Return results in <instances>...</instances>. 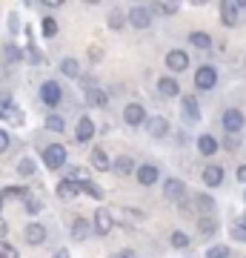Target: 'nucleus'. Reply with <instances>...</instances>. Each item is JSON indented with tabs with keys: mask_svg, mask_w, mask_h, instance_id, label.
<instances>
[{
	"mask_svg": "<svg viewBox=\"0 0 246 258\" xmlns=\"http://www.w3.org/2000/svg\"><path fill=\"white\" fill-rule=\"evenodd\" d=\"M43 164L55 172V169H63L66 166V149L60 144H52V147L43 149Z\"/></svg>",
	"mask_w": 246,
	"mask_h": 258,
	"instance_id": "obj_1",
	"label": "nucleus"
},
{
	"mask_svg": "<svg viewBox=\"0 0 246 258\" xmlns=\"http://www.w3.org/2000/svg\"><path fill=\"white\" fill-rule=\"evenodd\" d=\"M112 227H115V218H112V212L101 207V210L95 212V218H92V230L98 232V235H109Z\"/></svg>",
	"mask_w": 246,
	"mask_h": 258,
	"instance_id": "obj_2",
	"label": "nucleus"
},
{
	"mask_svg": "<svg viewBox=\"0 0 246 258\" xmlns=\"http://www.w3.org/2000/svg\"><path fill=\"white\" fill-rule=\"evenodd\" d=\"M40 101H43L46 106H57V103L63 101V89H60L55 81H46L43 86H40Z\"/></svg>",
	"mask_w": 246,
	"mask_h": 258,
	"instance_id": "obj_3",
	"label": "nucleus"
},
{
	"mask_svg": "<svg viewBox=\"0 0 246 258\" xmlns=\"http://www.w3.org/2000/svg\"><path fill=\"white\" fill-rule=\"evenodd\" d=\"M220 123H223V129H226L229 135H235V132L243 129V112L240 109H226L223 118H220Z\"/></svg>",
	"mask_w": 246,
	"mask_h": 258,
	"instance_id": "obj_4",
	"label": "nucleus"
},
{
	"mask_svg": "<svg viewBox=\"0 0 246 258\" xmlns=\"http://www.w3.org/2000/svg\"><path fill=\"white\" fill-rule=\"evenodd\" d=\"M240 6H246V0H223L220 3V18H223L226 26H235L237 23V9Z\"/></svg>",
	"mask_w": 246,
	"mask_h": 258,
	"instance_id": "obj_5",
	"label": "nucleus"
},
{
	"mask_svg": "<svg viewBox=\"0 0 246 258\" xmlns=\"http://www.w3.org/2000/svg\"><path fill=\"white\" fill-rule=\"evenodd\" d=\"M215 83H218V72L212 66H201L195 72V86L198 89H215Z\"/></svg>",
	"mask_w": 246,
	"mask_h": 258,
	"instance_id": "obj_6",
	"label": "nucleus"
},
{
	"mask_svg": "<svg viewBox=\"0 0 246 258\" xmlns=\"http://www.w3.org/2000/svg\"><path fill=\"white\" fill-rule=\"evenodd\" d=\"M129 23L135 29H149L152 26V12L146 9V6H135V9L129 12Z\"/></svg>",
	"mask_w": 246,
	"mask_h": 258,
	"instance_id": "obj_7",
	"label": "nucleus"
},
{
	"mask_svg": "<svg viewBox=\"0 0 246 258\" xmlns=\"http://www.w3.org/2000/svg\"><path fill=\"white\" fill-rule=\"evenodd\" d=\"M74 138H77V144H86V141L95 138V120L89 118V115H83L80 120H77V129H74Z\"/></svg>",
	"mask_w": 246,
	"mask_h": 258,
	"instance_id": "obj_8",
	"label": "nucleus"
},
{
	"mask_svg": "<svg viewBox=\"0 0 246 258\" xmlns=\"http://www.w3.org/2000/svg\"><path fill=\"white\" fill-rule=\"evenodd\" d=\"M181 112H183V120H186V123H201V106H198L195 98H183Z\"/></svg>",
	"mask_w": 246,
	"mask_h": 258,
	"instance_id": "obj_9",
	"label": "nucleus"
},
{
	"mask_svg": "<svg viewBox=\"0 0 246 258\" xmlns=\"http://www.w3.org/2000/svg\"><path fill=\"white\" fill-rule=\"evenodd\" d=\"M146 132L152 135V138H163L166 132H169V120L160 118V115H155V118H146Z\"/></svg>",
	"mask_w": 246,
	"mask_h": 258,
	"instance_id": "obj_10",
	"label": "nucleus"
},
{
	"mask_svg": "<svg viewBox=\"0 0 246 258\" xmlns=\"http://www.w3.org/2000/svg\"><path fill=\"white\" fill-rule=\"evenodd\" d=\"M123 120H126L129 126H140L146 120V109L140 106V103H129L126 109H123Z\"/></svg>",
	"mask_w": 246,
	"mask_h": 258,
	"instance_id": "obj_11",
	"label": "nucleus"
},
{
	"mask_svg": "<svg viewBox=\"0 0 246 258\" xmlns=\"http://www.w3.org/2000/svg\"><path fill=\"white\" fill-rule=\"evenodd\" d=\"M166 66H169L172 72H183V69L189 66V55L181 52V49H172V52L166 55Z\"/></svg>",
	"mask_w": 246,
	"mask_h": 258,
	"instance_id": "obj_12",
	"label": "nucleus"
},
{
	"mask_svg": "<svg viewBox=\"0 0 246 258\" xmlns=\"http://www.w3.org/2000/svg\"><path fill=\"white\" fill-rule=\"evenodd\" d=\"M183 181H178V178H166V184H163V195L169 198V201H181L183 198Z\"/></svg>",
	"mask_w": 246,
	"mask_h": 258,
	"instance_id": "obj_13",
	"label": "nucleus"
},
{
	"mask_svg": "<svg viewBox=\"0 0 246 258\" xmlns=\"http://www.w3.org/2000/svg\"><path fill=\"white\" fill-rule=\"evenodd\" d=\"M57 198H63V201H72V198H77V192H80V184H74V181H60V184H57Z\"/></svg>",
	"mask_w": 246,
	"mask_h": 258,
	"instance_id": "obj_14",
	"label": "nucleus"
},
{
	"mask_svg": "<svg viewBox=\"0 0 246 258\" xmlns=\"http://www.w3.org/2000/svg\"><path fill=\"white\" fill-rule=\"evenodd\" d=\"M137 181H140L143 186L155 184V181H157V166H152V164H143V166H137Z\"/></svg>",
	"mask_w": 246,
	"mask_h": 258,
	"instance_id": "obj_15",
	"label": "nucleus"
},
{
	"mask_svg": "<svg viewBox=\"0 0 246 258\" xmlns=\"http://www.w3.org/2000/svg\"><path fill=\"white\" fill-rule=\"evenodd\" d=\"M220 181H223V169L220 166H206L203 169V184L206 186H220Z\"/></svg>",
	"mask_w": 246,
	"mask_h": 258,
	"instance_id": "obj_16",
	"label": "nucleus"
},
{
	"mask_svg": "<svg viewBox=\"0 0 246 258\" xmlns=\"http://www.w3.org/2000/svg\"><path fill=\"white\" fill-rule=\"evenodd\" d=\"M89 235H92V224L83 221V218H77V221L72 224V238L74 241H86Z\"/></svg>",
	"mask_w": 246,
	"mask_h": 258,
	"instance_id": "obj_17",
	"label": "nucleus"
},
{
	"mask_svg": "<svg viewBox=\"0 0 246 258\" xmlns=\"http://www.w3.org/2000/svg\"><path fill=\"white\" fill-rule=\"evenodd\" d=\"M109 169H115V175L123 178V175H129V172L135 169V164H132V158H129V155H120L115 164H109Z\"/></svg>",
	"mask_w": 246,
	"mask_h": 258,
	"instance_id": "obj_18",
	"label": "nucleus"
},
{
	"mask_svg": "<svg viewBox=\"0 0 246 258\" xmlns=\"http://www.w3.org/2000/svg\"><path fill=\"white\" fill-rule=\"evenodd\" d=\"M26 241H29V244H35V247H37V244H43V241H46V230L40 227V224H29V227H26Z\"/></svg>",
	"mask_w": 246,
	"mask_h": 258,
	"instance_id": "obj_19",
	"label": "nucleus"
},
{
	"mask_svg": "<svg viewBox=\"0 0 246 258\" xmlns=\"http://www.w3.org/2000/svg\"><path fill=\"white\" fill-rule=\"evenodd\" d=\"M157 89H160V95H163V98H175V95L181 92L175 78H160V81H157Z\"/></svg>",
	"mask_w": 246,
	"mask_h": 258,
	"instance_id": "obj_20",
	"label": "nucleus"
},
{
	"mask_svg": "<svg viewBox=\"0 0 246 258\" xmlns=\"http://www.w3.org/2000/svg\"><path fill=\"white\" fill-rule=\"evenodd\" d=\"M198 152L201 155H215L218 152V141L212 138V135H201L198 138Z\"/></svg>",
	"mask_w": 246,
	"mask_h": 258,
	"instance_id": "obj_21",
	"label": "nucleus"
},
{
	"mask_svg": "<svg viewBox=\"0 0 246 258\" xmlns=\"http://www.w3.org/2000/svg\"><path fill=\"white\" fill-rule=\"evenodd\" d=\"M92 166H95L98 172H106V169H109V158H106L103 149H92Z\"/></svg>",
	"mask_w": 246,
	"mask_h": 258,
	"instance_id": "obj_22",
	"label": "nucleus"
},
{
	"mask_svg": "<svg viewBox=\"0 0 246 258\" xmlns=\"http://www.w3.org/2000/svg\"><path fill=\"white\" fill-rule=\"evenodd\" d=\"M86 103H89V106H106L109 98H106L103 89H89V92H86Z\"/></svg>",
	"mask_w": 246,
	"mask_h": 258,
	"instance_id": "obj_23",
	"label": "nucleus"
},
{
	"mask_svg": "<svg viewBox=\"0 0 246 258\" xmlns=\"http://www.w3.org/2000/svg\"><path fill=\"white\" fill-rule=\"evenodd\" d=\"M189 40H192V46H198V49H212V37L206 32H192Z\"/></svg>",
	"mask_w": 246,
	"mask_h": 258,
	"instance_id": "obj_24",
	"label": "nucleus"
},
{
	"mask_svg": "<svg viewBox=\"0 0 246 258\" xmlns=\"http://www.w3.org/2000/svg\"><path fill=\"white\" fill-rule=\"evenodd\" d=\"M60 72H63L66 78H80V66H77L74 57H66L63 63H60Z\"/></svg>",
	"mask_w": 246,
	"mask_h": 258,
	"instance_id": "obj_25",
	"label": "nucleus"
},
{
	"mask_svg": "<svg viewBox=\"0 0 246 258\" xmlns=\"http://www.w3.org/2000/svg\"><path fill=\"white\" fill-rule=\"evenodd\" d=\"M80 189H86V195L95 198V201H101V198H103V189L98 184H92V181H80Z\"/></svg>",
	"mask_w": 246,
	"mask_h": 258,
	"instance_id": "obj_26",
	"label": "nucleus"
},
{
	"mask_svg": "<svg viewBox=\"0 0 246 258\" xmlns=\"http://www.w3.org/2000/svg\"><path fill=\"white\" fill-rule=\"evenodd\" d=\"M0 198H3V201H6V198H29V192L23 186H6V189L0 192Z\"/></svg>",
	"mask_w": 246,
	"mask_h": 258,
	"instance_id": "obj_27",
	"label": "nucleus"
},
{
	"mask_svg": "<svg viewBox=\"0 0 246 258\" xmlns=\"http://www.w3.org/2000/svg\"><path fill=\"white\" fill-rule=\"evenodd\" d=\"M46 129H52V132H63L66 123H63L60 115H49V118H46Z\"/></svg>",
	"mask_w": 246,
	"mask_h": 258,
	"instance_id": "obj_28",
	"label": "nucleus"
},
{
	"mask_svg": "<svg viewBox=\"0 0 246 258\" xmlns=\"http://www.w3.org/2000/svg\"><path fill=\"white\" fill-rule=\"evenodd\" d=\"M18 172L20 175H35V158H23L18 164Z\"/></svg>",
	"mask_w": 246,
	"mask_h": 258,
	"instance_id": "obj_29",
	"label": "nucleus"
},
{
	"mask_svg": "<svg viewBox=\"0 0 246 258\" xmlns=\"http://www.w3.org/2000/svg\"><path fill=\"white\" fill-rule=\"evenodd\" d=\"M232 252H229V247H223V244H215V247H209V252H206V258H229Z\"/></svg>",
	"mask_w": 246,
	"mask_h": 258,
	"instance_id": "obj_30",
	"label": "nucleus"
},
{
	"mask_svg": "<svg viewBox=\"0 0 246 258\" xmlns=\"http://www.w3.org/2000/svg\"><path fill=\"white\" fill-rule=\"evenodd\" d=\"M172 247H178V249H183V247H189V235L186 232H172Z\"/></svg>",
	"mask_w": 246,
	"mask_h": 258,
	"instance_id": "obj_31",
	"label": "nucleus"
},
{
	"mask_svg": "<svg viewBox=\"0 0 246 258\" xmlns=\"http://www.w3.org/2000/svg\"><path fill=\"white\" fill-rule=\"evenodd\" d=\"M0 258H20L18 247H12V244H6V241H0Z\"/></svg>",
	"mask_w": 246,
	"mask_h": 258,
	"instance_id": "obj_32",
	"label": "nucleus"
},
{
	"mask_svg": "<svg viewBox=\"0 0 246 258\" xmlns=\"http://www.w3.org/2000/svg\"><path fill=\"white\" fill-rule=\"evenodd\" d=\"M20 57H23V55H20V49L12 46V43H6V60H9V63H18Z\"/></svg>",
	"mask_w": 246,
	"mask_h": 258,
	"instance_id": "obj_33",
	"label": "nucleus"
},
{
	"mask_svg": "<svg viewBox=\"0 0 246 258\" xmlns=\"http://www.w3.org/2000/svg\"><path fill=\"white\" fill-rule=\"evenodd\" d=\"M26 57L32 60V63H40V60H43V55H40V49H37L35 43H29V49H26Z\"/></svg>",
	"mask_w": 246,
	"mask_h": 258,
	"instance_id": "obj_34",
	"label": "nucleus"
},
{
	"mask_svg": "<svg viewBox=\"0 0 246 258\" xmlns=\"http://www.w3.org/2000/svg\"><path fill=\"white\" fill-rule=\"evenodd\" d=\"M123 218L132 221V224H140V221H143V212H140V210H123Z\"/></svg>",
	"mask_w": 246,
	"mask_h": 258,
	"instance_id": "obj_35",
	"label": "nucleus"
},
{
	"mask_svg": "<svg viewBox=\"0 0 246 258\" xmlns=\"http://www.w3.org/2000/svg\"><path fill=\"white\" fill-rule=\"evenodd\" d=\"M43 35H46V37H55V35H57V23H55L52 18L43 20Z\"/></svg>",
	"mask_w": 246,
	"mask_h": 258,
	"instance_id": "obj_36",
	"label": "nucleus"
},
{
	"mask_svg": "<svg viewBox=\"0 0 246 258\" xmlns=\"http://www.w3.org/2000/svg\"><path fill=\"white\" fill-rule=\"evenodd\" d=\"M66 181H74V184H80V181H83V172L77 169V166H69V169H66Z\"/></svg>",
	"mask_w": 246,
	"mask_h": 258,
	"instance_id": "obj_37",
	"label": "nucleus"
},
{
	"mask_svg": "<svg viewBox=\"0 0 246 258\" xmlns=\"http://www.w3.org/2000/svg\"><path fill=\"white\" fill-rule=\"evenodd\" d=\"M215 230H218V221H215V218H203V221H201V232H206V235H212Z\"/></svg>",
	"mask_w": 246,
	"mask_h": 258,
	"instance_id": "obj_38",
	"label": "nucleus"
},
{
	"mask_svg": "<svg viewBox=\"0 0 246 258\" xmlns=\"http://www.w3.org/2000/svg\"><path fill=\"white\" fill-rule=\"evenodd\" d=\"M232 238H235V241H243V244H246V227H240V224H232Z\"/></svg>",
	"mask_w": 246,
	"mask_h": 258,
	"instance_id": "obj_39",
	"label": "nucleus"
},
{
	"mask_svg": "<svg viewBox=\"0 0 246 258\" xmlns=\"http://www.w3.org/2000/svg\"><path fill=\"white\" fill-rule=\"evenodd\" d=\"M120 23H123V15H120V12H112V15H109V26L112 29H120Z\"/></svg>",
	"mask_w": 246,
	"mask_h": 258,
	"instance_id": "obj_40",
	"label": "nucleus"
},
{
	"mask_svg": "<svg viewBox=\"0 0 246 258\" xmlns=\"http://www.w3.org/2000/svg\"><path fill=\"white\" fill-rule=\"evenodd\" d=\"M9 135H6V132H3V129H0V152H6V149H9Z\"/></svg>",
	"mask_w": 246,
	"mask_h": 258,
	"instance_id": "obj_41",
	"label": "nucleus"
},
{
	"mask_svg": "<svg viewBox=\"0 0 246 258\" xmlns=\"http://www.w3.org/2000/svg\"><path fill=\"white\" fill-rule=\"evenodd\" d=\"M226 147H229V149H237V147H240V138H235V135H229V138H226Z\"/></svg>",
	"mask_w": 246,
	"mask_h": 258,
	"instance_id": "obj_42",
	"label": "nucleus"
},
{
	"mask_svg": "<svg viewBox=\"0 0 246 258\" xmlns=\"http://www.w3.org/2000/svg\"><path fill=\"white\" fill-rule=\"evenodd\" d=\"M112 258H135V252H132V249H120V252H115Z\"/></svg>",
	"mask_w": 246,
	"mask_h": 258,
	"instance_id": "obj_43",
	"label": "nucleus"
},
{
	"mask_svg": "<svg viewBox=\"0 0 246 258\" xmlns=\"http://www.w3.org/2000/svg\"><path fill=\"white\" fill-rule=\"evenodd\" d=\"M26 207H29V212H37V210H40V201H32V198H26Z\"/></svg>",
	"mask_w": 246,
	"mask_h": 258,
	"instance_id": "obj_44",
	"label": "nucleus"
},
{
	"mask_svg": "<svg viewBox=\"0 0 246 258\" xmlns=\"http://www.w3.org/2000/svg\"><path fill=\"white\" fill-rule=\"evenodd\" d=\"M237 181H243L246 184V166H237Z\"/></svg>",
	"mask_w": 246,
	"mask_h": 258,
	"instance_id": "obj_45",
	"label": "nucleus"
},
{
	"mask_svg": "<svg viewBox=\"0 0 246 258\" xmlns=\"http://www.w3.org/2000/svg\"><path fill=\"white\" fill-rule=\"evenodd\" d=\"M66 0H43V6H63Z\"/></svg>",
	"mask_w": 246,
	"mask_h": 258,
	"instance_id": "obj_46",
	"label": "nucleus"
},
{
	"mask_svg": "<svg viewBox=\"0 0 246 258\" xmlns=\"http://www.w3.org/2000/svg\"><path fill=\"white\" fill-rule=\"evenodd\" d=\"M55 258H69V249H57Z\"/></svg>",
	"mask_w": 246,
	"mask_h": 258,
	"instance_id": "obj_47",
	"label": "nucleus"
},
{
	"mask_svg": "<svg viewBox=\"0 0 246 258\" xmlns=\"http://www.w3.org/2000/svg\"><path fill=\"white\" fill-rule=\"evenodd\" d=\"M6 230H9V227H6V221H3V218H0V235H6Z\"/></svg>",
	"mask_w": 246,
	"mask_h": 258,
	"instance_id": "obj_48",
	"label": "nucleus"
},
{
	"mask_svg": "<svg viewBox=\"0 0 246 258\" xmlns=\"http://www.w3.org/2000/svg\"><path fill=\"white\" fill-rule=\"evenodd\" d=\"M192 3H195V6H203V3H206V0H192Z\"/></svg>",
	"mask_w": 246,
	"mask_h": 258,
	"instance_id": "obj_49",
	"label": "nucleus"
},
{
	"mask_svg": "<svg viewBox=\"0 0 246 258\" xmlns=\"http://www.w3.org/2000/svg\"><path fill=\"white\" fill-rule=\"evenodd\" d=\"M86 3H101V0H86Z\"/></svg>",
	"mask_w": 246,
	"mask_h": 258,
	"instance_id": "obj_50",
	"label": "nucleus"
},
{
	"mask_svg": "<svg viewBox=\"0 0 246 258\" xmlns=\"http://www.w3.org/2000/svg\"><path fill=\"white\" fill-rule=\"evenodd\" d=\"M0 210H3V198H0Z\"/></svg>",
	"mask_w": 246,
	"mask_h": 258,
	"instance_id": "obj_51",
	"label": "nucleus"
}]
</instances>
